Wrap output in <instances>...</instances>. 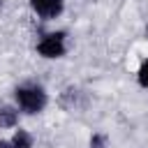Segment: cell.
Segmentation results:
<instances>
[{
	"label": "cell",
	"mask_w": 148,
	"mask_h": 148,
	"mask_svg": "<svg viewBox=\"0 0 148 148\" xmlns=\"http://www.w3.org/2000/svg\"><path fill=\"white\" fill-rule=\"evenodd\" d=\"M14 97H16L18 109L23 113H28V116L44 111V106L49 102V95H46V90L39 83H23V86H18L14 90Z\"/></svg>",
	"instance_id": "1"
},
{
	"label": "cell",
	"mask_w": 148,
	"mask_h": 148,
	"mask_svg": "<svg viewBox=\"0 0 148 148\" xmlns=\"http://www.w3.org/2000/svg\"><path fill=\"white\" fill-rule=\"evenodd\" d=\"M65 39H67V32H65V30L46 32V35L37 42V53H39L42 58H60V56H65V49H67Z\"/></svg>",
	"instance_id": "2"
},
{
	"label": "cell",
	"mask_w": 148,
	"mask_h": 148,
	"mask_svg": "<svg viewBox=\"0 0 148 148\" xmlns=\"http://www.w3.org/2000/svg\"><path fill=\"white\" fill-rule=\"evenodd\" d=\"M30 7H32V12H35L39 18L51 21V18H56V16L62 14L65 0H30Z\"/></svg>",
	"instance_id": "3"
},
{
	"label": "cell",
	"mask_w": 148,
	"mask_h": 148,
	"mask_svg": "<svg viewBox=\"0 0 148 148\" xmlns=\"http://www.w3.org/2000/svg\"><path fill=\"white\" fill-rule=\"evenodd\" d=\"M16 123H18V111L0 102V127H16Z\"/></svg>",
	"instance_id": "4"
},
{
	"label": "cell",
	"mask_w": 148,
	"mask_h": 148,
	"mask_svg": "<svg viewBox=\"0 0 148 148\" xmlns=\"http://www.w3.org/2000/svg\"><path fill=\"white\" fill-rule=\"evenodd\" d=\"M12 146L14 148H32V134L25 130H16L12 136Z\"/></svg>",
	"instance_id": "5"
},
{
	"label": "cell",
	"mask_w": 148,
	"mask_h": 148,
	"mask_svg": "<svg viewBox=\"0 0 148 148\" xmlns=\"http://www.w3.org/2000/svg\"><path fill=\"white\" fill-rule=\"evenodd\" d=\"M136 79H139V86L141 88H148V58L141 62V67L136 72Z\"/></svg>",
	"instance_id": "6"
},
{
	"label": "cell",
	"mask_w": 148,
	"mask_h": 148,
	"mask_svg": "<svg viewBox=\"0 0 148 148\" xmlns=\"http://www.w3.org/2000/svg\"><path fill=\"white\" fill-rule=\"evenodd\" d=\"M88 148H109V143H106V136H104V134H92V136H90V143H88Z\"/></svg>",
	"instance_id": "7"
},
{
	"label": "cell",
	"mask_w": 148,
	"mask_h": 148,
	"mask_svg": "<svg viewBox=\"0 0 148 148\" xmlns=\"http://www.w3.org/2000/svg\"><path fill=\"white\" fill-rule=\"evenodd\" d=\"M0 148H14L12 141H0Z\"/></svg>",
	"instance_id": "8"
}]
</instances>
